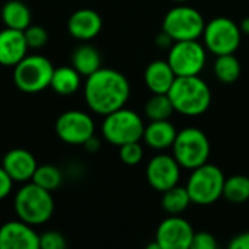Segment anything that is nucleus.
Returning <instances> with one entry per match:
<instances>
[{
    "label": "nucleus",
    "mask_w": 249,
    "mask_h": 249,
    "mask_svg": "<svg viewBox=\"0 0 249 249\" xmlns=\"http://www.w3.org/2000/svg\"><path fill=\"white\" fill-rule=\"evenodd\" d=\"M130 96L127 77L114 69H99L86 77L85 101L88 107L99 114L108 115L125 105Z\"/></svg>",
    "instance_id": "1"
},
{
    "label": "nucleus",
    "mask_w": 249,
    "mask_h": 249,
    "mask_svg": "<svg viewBox=\"0 0 249 249\" xmlns=\"http://www.w3.org/2000/svg\"><path fill=\"white\" fill-rule=\"evenodd\" d=\"M168 96L174 109L187 117L204 114L212 104L209 85L198 76H178L171 86Z\"/></svg>",
    "instance_id": "2"
},
{
    "label": "nucleus",
    "mask_w": 249,
    "mask_h": 249,
    "mask_svg": "<svg viewBox=\"0 0 249 249\" xmlns=\"http://www.w3.org/2000/svg\"><path fill=\"white\" fill-rule=\"evenodd\" d=\"M15 213L19 220L36 226L48 222L54 213L51 191L41 188L35 182L25 184L15 196Z\"/></svg>",
    "instance_id": "3"
},
{
    "label": "nucleus",
    "mask_w": 249,
    "mask_h": 249,
    "mask_svg": "<svg viewBox=\"0 0 249 249\" xmlns=\"http://www.w3.org/2000/svg\"><path fill=\"white\" fill-rule=\"evenodd\" d=\"M225 175L216 165L204 163L191 171L187 182V191L191 203L198 206H210L223 197Z\"/></svg>",
    "instance_id": "4"
},
{
    "label": "nucleus",
    "mask_w": 249,
    "mask_h": 249,
    "mask_svg": "<svg viewBox=\"0 0 249 249\" xmlns=\"http://www.w3.org/2000/svg\"><path fill=\"white\" fill-rule=\"evenodd\" d=\"M172 155L181 168L193 171L207 163L210 156V142L200 128L187 127L177 133L172 144Z\"/></svg>",
    "instance_id": "5"
},
{
    "label": "nucleus",
    "mask_w": 249,
    "mask_h": 249,
    "mask_svg": "<svg viewBox=\"0 0 249 249\" xmlns=\"http://www.w3.org/2000/svg\"><path fill=\"white\" fill-rule=\"evenodd\" d=\"M54 66L39 54L23 57L13 67V82L16 88L25 93H36L50 88Z\"/></svg>",
    "instance_id": "6"
},
{
    "label": "nucleus",
    "mask_w": 249,
    "mask_h": 249,
    "mask_svg": "<svg viewBox=\"0 0 249 249\" xmlns=\"http://www.w3.org/2000/svg\"><path fill=\"white\" fill-rule=\"evenodd\" d=\"M144 133V123L142 117L127 108H120L108 115L102 123V134L105 140L114 146H123L131 142H140Z\"/></svg>",
    "instance_id": "7"
},
{
    "label": "nucleus",
    "mask_w": 249,
    "mask_h": 249,
    "mask_svg": "<svg viewBox=\"0 0 249 249\" xmlns=\"http://www.w3.org/2000/svg\"><path fill=\"white\" fill-rule=\"evenodd\" d=\"M206 22L203 15L190 6L172 7L163 18L162 31L166 32L174 42L175 41H190L198 39L203 35Z\"/></svg>",
    "instance_id": "8"
},
{
    "label": "nucleus",
    "mask_w": 249,
    "mask_h": 249,
    "mask_svg": "<svg viewBox=\"0 0 249 249\" xmlns=\"http://www.w3.org/2000/svg\"><path fill=\"white\" fill-rule=\"evenodd\" d=\"M241 28L229 18L219 16L206 23L203 31L204 47L207 51L222 55V54H235L241 45Z\"/></svg>",
    "instance_id": "9"
},
{
    "label": "nucleus",
    "mask_w": 249,
    "mask_h": 249,
    "mask_svg": "<svg viewBox=\"0 0 249 249\" xmlns=\"http://www.w3.org/2000/svg\"><path fill=\"white\" fill-rule=\"evenodd\" d=\"M206 47L197 39L175 41L168 53V63L178 76H198L206 66Z\"/></svg>",
    "instance_id": "10"
},
{
    "label": "nucleus",
    "mask_w": 249,
    "mask_h": 249,
    "mask_svg": "<svg viewBox=\"0 0 249 249\" xmlns=\"http://www.w3.org/2000/svg\"><path fill=\"white\" fill-rule=\"evenodd\" d=\"M55 133L58 139L67 144H85L95 136V124L89 114L79 109H70L57 118Z\"/></svg>",
    "instance_id": "11"
},
{
    "label": "nucleus",
    "mask_w": 249,
    "mask_h": 249,
    "mask_svg": "<svg viewBox=\"0 0 249 249\" xmlns=\"http://www.w3.org/2000/svg\"><path fill=\"white\" fill-rule=\"evenodd\" d=\"M194 239L193 226L178 214L165 219L156 231L155 241L160 249H190Z\"/></svg>",
    "instance_id": "12"
},
{
    "label": "nucleus",
    "mask_w": 249,
    "mask_h": 249,
    "mask_svg": "<svg viewBox=\"0 0 249 249\" xmlns=\"http://www.w3.org/2000/svg\"><path fill=\"white\" fill-rule=\"evenodd\" d=\"M146 177L152 188L165 193L169 188L178 185L181 178V165L174 155H158L150 159L146 168Z\"/></svg>",
    "instance_id": "13"
},
{
    "label": "nucleus",
    "mask_w": 249,
    "mask_h": 249,
    "mask_svg": "<svg viewBox=\"0 0 249 249\" xmlns=\"http://www.w3.org/2000/svg\"><path fill=\"white\" fill-rule=\"evenodd\" d=\"M0 249H39V235L22 220H12L0 228Z\"/></svg>",
    "instance_id": "14"
},
{
    "label": "nucleus",
    "mask_w": 249,
    "mask_h": 249,
    "mask_svg": "<svg viewBox=\"0 0 249 249\" xmlns=\"http://www.w3.org/2000/svg\"><path fill=\"white\" fill-rule=\"evenodd\" d=\"M1 166L13 182H28L32 179L38 163L31 152L25 149H12L4 155Z\"/></svg>",
    "instance_id": "15"
},
{
    "label": "nucleus",
    "mask_w": 249,
    "mask_h": 249,
    "mask_svg": "<svg viewBox=\"0 0 249 249\" xmlns=\"http://www.w3.org/2000/svg\"><path fill=\"white\" fill-rule=\"evenodd\" d=\"M28 44L23 31L4 28L0 31V64L15 67L28 53Z\"/></svg>",
    "instance_id": "16"
},
{
    "label": "nucleus",
    "mask_w": 249,
    "mask_h": 249,
    "mask_svg": "<svg viewBox=\"0 0 249 249\" xmlns=\"http://www.w3.org/2000/svg\"><path fill=\"white\" fill-rule=\"evenodd\" d=\"M67 29L73 38L88 41L95 38L101 32L102 18L98 12L92 9H79L69 18Z\"/></svg>",
    "instance_id": "17"
},
{
    "label": "nucleus",
    "mask_w": 249,
    "mask_h": 249,
    "mask_svg": "<svg viewBox=\"0 0 249 249\" xmlns=\"http://www.w3.org/2000/svg\"><path fill=\"white\" fill-rule=\"evenodd\" d=\"M175 79L177 74L174 73L168 60H155L146 67L144 71L146 86L153 93H168Z\"/></svg>",
    "instance_id": "18"
},
{
    "label": "nucleus",
    "mask_w": 249,
    "mask_h": 249,
    "mask_svg": "<svg viewBox=\"0 0 249 249\" xmlns=\"http://www.w3.org/2000/svg\"><path fill=\"white\" fill-rule=\"evenodd\" d=\"M177 133L178 131L175 130L174 124L168 120L150 121V124L144 127L143 139L149 147L155 150H165L172 147Z\"/></svg>",
    "instance_id": "19"
},
{
    "label": "nucleus",
    "mask_w": 249,
    "mask_h": 249,
    "mask_svg": "<svg viewBox=\"0 0 249 249\" xmlns=\"http://www.w3.org/2000/svg\"><path fill=\"white\" fill-rule=\"evenodd\" d=\"M31 10L20 0H9L1 7V19L6 28L25 31L31 25Z\"/></svg>",
    "instance_id": "20"
},
{
    "label": "nucleus",
    "mask_w": 249,
    "mask_h": 249,
    "mask_svg": "<svg viewBox=\"0 0 249 249\" xmlns=\"http://www.w3.org/2000/svg\"><path fill=\"white\" fill-rule=\"evenodd\" d=\"M80 73L71 66H61L54 69L50 88L58 95H71L80 88Z\"/></svg>",
    "instance_id": "21"
},
{
    "label": "nucleus",
    "mask_w": 249,
    "mask_h": 249,
    "mask_svg": "<svg viewBox=\"0 0 249 249\" xmlns=\"http://www.w3.org/2000/svg\"><path fill=\"white\" fill-rule=\"evenodd\" d=\"M71 63H73V67L82 76L88 77L101 69V54L95 47L85 44L74 50L71 55Z\"/></svg>",
    "instance_id": "22"
},
{
    "label": "nucleus",
    "mask_w": 249,
    "mask_h": 249,
    "mask_svg": "<svg viewBox=\"0 0 249 249\" xmlns=\"http://www.w3.org/2000/svg\"><path fill=\"white\" fill-rule=\"evenodd\" d=\"M223 197L232 204H242L249 200V177L233 175L225 179Z\"/></svg>",
    "instance_id": "23"
},
{
    "label": "nucleus",
    "mask_w": 249,
    "mask_h": 249,
    "mask_svg": "<svg viewBox=\"0 0 249 249\" xmlns=\"http://www.w3.org/2000/svg\"><path fill=\"white\" fill-rule=\"evenodd\" d=\"M214 74L223 83H233L241 76V63L235 54L217 55L214 61Z\"/></svg>",
    "instance_id": "24"
},
{
    "label": "nucleus",
    "mask_w": 249,
    "mask_h": 249,
    "mask_svg": "<svg viewBox=\"0 0 249 249\" xmlns=\"http://www.w3.org/2000/svg\"><path fill=\"white\" fill-rule=\"evenodd\" d=\"M190 204H191V198L185 187L175 185L163 193L162 207L169 214H181Z\"/></svg>",
    "instance_id": "25"
},
{
    "label": "nucleus",
    "mask_w": 249,
    "mask_h": 249,
    "mask_svg": "<svg viewBox=\"0 0 249 249\" xmlns=\"http://www.w3.org/2000/svg\"><path fill=\"white\" fill-rule=\"evenodd\" d=\"M174 111L175 109L168 93H153V96L147 101L146 108H144L146 117L150 121L169 120Z\"/></svg>",
    "instance_id": "26"
},
{
    "label": "nucleus",
    "mask_w": 249,
    "mask_h": 249,
    "mask_svg": "<svg viewBox=\"0 0 249 249\" xmlns=\"http://www.w3.org/2000/svg\"><path fill=\"white\" fill-rule=\"evenodd\" d=\"M31 181L44 190L54 191L61 185L63 175H61V171L54 165H38Z\"/></svg>",
    "instance_id": "27"
},
{
    "label": "nucleus",
    "mask_w": 249,
    "mask_h": 249,
    "mask_svg": "<svg viewBox=\"0 0 249 249\" xmlns=\"http://www.w3.org/2000/svg\"><path fill=\"white\" fill-rule=\"evenodd\" d=\"M25 39L29 48H41L47 44L48 41V34L45 31V28H42L41 25H29L25 31Z\"/></svg>",
    "instance_id": "28"
},
{
    "label": "nucleus",
    "mask_w": 249,
    "mask_h": 249,
    "mask_svg": "<svg viewBox=\"0 0 249 249\" xmlns=\"http://www.w3.org/2000/svg\"><path fill=\"white\" fill-rule=\"evenodd\" d=\"M120 159L125 165H137L143 159V147L140 142H131L120 146Z\"/></svg>",
    "instance_id": "29"
},
{
    "label": "nucleus",
    "mask_w": 249,
    "mask_h": 249,
    "mask_svg": "<svg viewBox=\"0 0 249 249\" xmlns=\"http://www.w3.org/2000/svg\"><path fill=\"white\" fill-rule=\"evenodd\" d=\"M66 245L64 236L57 231H47L39 235V249H64Z\"/></svg>",
    "instance_id": "30"
},
{
    "label": "nucleus",
    "mask_w": 249,
    "mask_h": 249,
    "mask_svg": "<svg viewBox=\"0 0 249 249\" xmlns=\"http://www.w3.org/2000/svg\"><path fill=\"white\" fill-rule=\"evenodd\" d=\"M217 241L209 232H198L194 233V239L191 244V249H216Z\"/></svg>",
    "instance_id": "31"
},
{
    "label": "nucleus",
    "mask_w": 249,
    "mask_h": 249,
    "mask_svg": "<svg viewBox=\"0 0 249 249\" xmlns=\"http://www.w3.org/2000/svg\"><path fill=\"white\" fill-rule=\"evenodd\" d=\"M12 187H13V179L3 169V166H0V200L6 198L10 194Z\"/></svg>",
    "instance_id": "32"
},
{
    "label": "nucleus",
    "mask_w": 249,
    "mask_h": 249,
    "mask_svg": "<svg viewBox=\"0 0 249 249\" xmlns=\"http://www.w3.org/2000/svg\"><path fill=\"white\" fill-rule=\"evenodd\" d=\"M231 249H249V232L241 233L238 236H235L231 244H229Z\"/></svg>",
    "instance_id": "33"
},
{
    "label": "nucleus",
    "mask_w": 249,
    "mask_h": 249,
    "mask_svg": "<svg viewBox=\"0 0 249 249\" xmlns=\"http://www.w3.org/2000/svg\"><path fill=\"white\" fill-rule=\"evenodd\" d=\"M155 42H156V45H159V47H162V48H168V47L171 48V45L174 44V39H172L166 32L162 31V32L156 36V41H155Z\"/></svg>",
    "instance_id": "34"
},
{
    "label": "nucleus",
    "mask_w": 249,
    "mask_h": 249,
    "mask_svg": "<svg viewBox=\"0 0 249 249\" xmlns=\"http://www.w3.org/2000/svg\"><path fill=\"white\" fill-rule=\"evenodd\" d=\"M83 146H85L89 152H96V150H99V147H101V142H99L95 136H92Z\"/></svg>",
    "instance_id": "35"
},
{
    "label": "nucleus",
    "mask_w": 249,
    "mask_h": 249,
    "mask_svg": "<svg viewBox=\"0 0 249 249\" xmlns=\"http://www.w3.org/2000/svg\"><path fill=\"white\" fill-rule=\"evenodd\" d=\"M241 31L242 32H245V34H249V18H247V19H244L242 20V23H241Z\"/></svg>",
    "instance_id": "36"
},
{
    "label": "nucleus",
    "mask_w": 249,
    "mask_h": 249,
    "mask_svg": "<svg viewBox=\"0 0 249 249\" xmlns=\"http://www.w3.org/2000/svg\"><path fill=\"white\" fill-rule=\"evenodd\" d=\"M174 1H177V3H185L187 0H174Z\"/></svg>",
    "instance_id": "37"
}]
</instances>
